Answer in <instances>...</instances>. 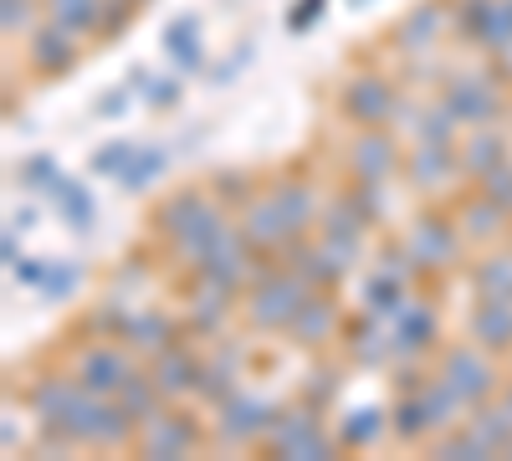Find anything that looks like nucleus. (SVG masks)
Wrapping results in <instances>:
<instances>
[{
  "label": "nucleus",
  "mask_w": 512,
  "mask_h": 461,
  "mask_svg": "<svg viewBox=\"0 0 512 461\" xmlns=\"http://www.w3.org/2000/svg\"><path fill=\"white\" fill-rule=\"evenodd\" d=\"M487 67H492V72L507 82V88H512V41H502V47H492V52H487Z\"/></svg>",
  "instance_id": "obj_56"
},
{
  "label": "nucleus",
  "mask_w": 512,
  "mask_h": 461,
  "mask_svg": "<svg viewBox=\"0 0 512 461\" xmlns=\"http://www.w3.org/2000/svg\"><path fill=\"white\" fill-rule=\"evenodd\" d=\"M77 287H82V267H77V262H47V277H41L36 292H41L47 303H67Z\"/></svg>",
  "instance_id": "obj_42"
},
{
  "label": "nucleus",
  "mask_w": 512,
  "mask_h": 461,
  "mask_svg": "<svg viewBox=\"0 0 512 461\" xmlns=\"http://www.w3.org/2000/svg\"><path fill=\"white\" fill-rule=\"evenodd\" d=\"M472 287H477V298L512 303V241H497L472 262Z\"/></svg>",
  "instance_id": "obj_28"
},
{
  "label": "nucleus",
  "mask_w": 512,
  "mask_h": 461,
  "mask_svg": "<svg viewBox=\"0 0 512 461\" xmlns=\"http://www.w3.org/2000/svg\"><path fill=\"white\" fill-rule=\"evenodd\" d=\"M0 257H6V267H16V262H21V231H11V226H6V241H0Z\"/></svg>",
  "instance_id": "obj_57"
},
{
  "label": "nucleus",
  "mask_w": 512,
  "mask_h": 461,
  "mask_svg": "<svg viewBox=\"0 0 512 461\" xmlns=\"http://www.w3.org/2000/svg\"><path fill=\"white\" fill-rule=\"evenodd\" d=\"M118 339L134 349L139 359H154L159 349H169V344L180 339V323L169 318V313H159V308H149V313H128L123 328H118Z\"/></svg>",
  "instance_id": "obj_26"
},
{
  "label": "nucleus",
  "mask_w": 512,
  "mask_h": 461,
  "mask_svg": "<svg viewBox=\"0 0 512 461\" xmlns=\"http://www.w3.org/2000/svg\"><path fill=\"white\" fill-rule=\"evenodd\" d=\"M134 149H139V144H128V139H113V144L93 149L88 170H93V175H103V180H118V175L128 170V159H134Z\"/></svg>",
  "instance_id": "obj_46"
},
{
  "label": "nucleus",
  "mask_w": 512,
  "mask_h": 461,
  "mask_svg": "<svg viewBox=\"0 0 512 461\" xmlns=\"http://www.w3.org/2000/svg\"><path fill=\"white\" fill-rule=\"evenodd\" d=\"M451 216H456L461 236L472 241V246H497V241L512 231V216L502 211L497 200H487L482 190H477V195H461V200H451Z\"/></svg>",
  "instance_id": "obj_21"
},
{
  "label": "nucleus",
  "mask_w": 512,
  "mask_h": 461,
  "mask_svg": "<svg viewBox=\"0 0 512 461\" xmlns=\"http://www.w3.org/2000/svg\"><path fill=\"white\" fill-rule=\"evenodd\" d=\"M318 236H349V241H364V236H369V221H364V211L354 205L349 190H344V195H333V200L323 205Z\"/></svg>",
  "instance_id": "obj_35"
},
{
  "label": "nucleus",
  "mask_w": 512,
  "mask_h": 461,
  "mask_svg": "<svg viewBox=\"0 0 512 461\" xmlns=\"http://www.w3.org/2000/svg\"><path fill=\"white\" fill-rule=\"evenodd\" d=\"M344 323H349V318H344V303L333 298V287H313L308 303L297 308L287 339H292L297 349L318 354V349H328V344H344Z\"/></svg>",
  "instance_id": "obj_14"
},
{
  "label": "nucleus",
  "mask_w": 512,
  "mask_h": 461,
  "mask_svg": "<svg viewBox=\"0 0 512 461\" xmlns=\"http://www.w3.org/2000/svg\"><path fill=\"white\" fill-rule=\"evenodd\" d=\"M272 195H277V205H282V216H287V231H292V236L318 231L328 200L318 195V185H313L308 175H277V180H272Z\"/></svg>",
  "instance_id": "obj_20"
},
{
  "label": "nucleus",
  "mask_w": 512,
  "mask_h": 461,
  "mask_svg": "<svg viewBox=\"0 0 512 461\" xmlns=\"http://www.w3.org/2000/svg\"><path fill=\"white\" fill-rule=\"evenodd\" d=\"M164 57L175 62L180 72H210V62H205V47H200V16L190 11V16H175L164 26Z\"/></svg>",
  "instance_id": "obj_29"
},
{
  "label": "nucleus",
  "mask_w": 512,
  "mask_h": 461,
  "mask_svg": "<svg viewBox=\"0 0 512 461\" xmlns=\"http://www.w3.org/2000/svg\"><path fill=\"white\" fill-rule=\"evenodd\" d=\"M507 359H512V354H507Z\"/></svg>",
  "instance_id": "obj_63"
},
{
  "label": "nucleus",
  "mask_w": 512,
  "mask_h": 461,
  "mask_svg": "<svg viewBox=\"0 0 512 461\" xmlns=\"http://www.w3.org/2000/svg\"><path fill=\"white\" fill-rule=\"evenodd\" d=\"M200 354L185 344V339H175L169 349H159L154 359H149V374H154V385L164 390V400L169 405H185V395H195V385H200Z\"/></svg>",
  "instance_id": "obj_17"
},
{
  "label": "nucleus",
  "mask_w": 512,
  "mask_h": 461,
  "mask_svg": "<svg viewBox=\"0 0 512 461\" xmlns=\"http://www.w3.org/2000/svg\"><path fill=\"white\" fill-rule=\"evenodd\" d=\"M236 216H241V221H236V226H241V236L251 241V251H262V257H277V251L292 241L287 216H282V205H277V195H272V190L251 195Z\"/></svg>",
  "instance_id": "obj_16"
},
{
  "label": "nucleus",
  "mask_w": 512,
  "mask_h": 461,
  "mask_svg": "<svg viewBox=\"0 0 512 461\" xmlns=\"http://www.w3.org/2000/svg\"><path fill=\"white\" fill-rule=\"evenodd\" d=\"M446 31H451V6L446 0H415V6L395 21V31H390V52L420 62V57H431L441 47Z\"/></svg>",
  "instance_id": "obj_13"
},
{
  "label": "nucleus",
  "mask_w": 512,
  "mask_h": 461,
  "mask_svg": "<svg viewBox=\"0 0 512 461\" xmlns=\"http://www.w3.org/2000/svg\"><path fill=\"white\" fill-rule=\"evenodd\" d=\"M390 344H395V359H420L441 349V313L436 303H410L400 318H390Z\"/></svg>",
  "instance_id": "obj_18"
},
{
  "label": "nucleus",
  "mask_w": 512,
  "mask_h": 461,
  "mask_svg": "<svg viewBox=\"0 0 512 461\" xmlns=\"http://www.w3.org/2000/svg\"><path fill=\"white\" fill-rule=\"evenodd\" d=\"M436 374L466 395V405H487L502 395V364L492 349H482L477 339H456V344H441L436 354Z\"/></svg>",
  "instance_id": "obj_6"
},
{
  "label": "nucleus",
  "mask_w": 512,
  "mask_h": 461,
  "mask_svg": "<svg viewBox=\"0 0 512 461\" xmlns=\"http://www.w3.org/2000/svg\"><path fill=\"white\" fill-rule=\"evenodd\" d=\"M180 98H185V82H180V77H149V88H144V103H149L154 113H169V108H180Z\"/></svg>",
  "instance_id": "obj_49"
},
{
  "label": "nucleus",
  "mask_w": 512,
  "mask_h": 461,
  "mask_svg": "<svg viewBox=\"0 0 512 461\" xmlns=\"http://www.w3.org/2000/svg\"><path fill=\"white\" fill-rule=\"evenodd\" d=\"M497 400H502V410H507V421H512V385H502V395H497Z\"/></svg>",
  "instance_id": "obj_59"
},
{
  "label": "nucleus",
  "mask_w": 512,
  "mask_h": 461,
  "mask_svg": "<svg viewBox=\"0 0 512 461\" xmlns=\"http://www.w3.org/2000/svg\"><path fill=\"white\" fill-rule=\"evenodd\" d=\"M241 369H246V349L231 344V349H216L205 364H200V385H195V400L205 405H221L241 390Z\"/></svg>",
  "instance_id": "obj_25"
},
{
  "label": "nucleus",
  "mask_w": 512,
  "mask_h": 461,
  "mask_svg": "<svg viewBox=\"0 0 512 461\" xmlns=\"http://www.w3.org/2000/svg\"><path fill=\"white\" fill-rule=\"evenodd\" d=\"M456 159H461L466 180L477 185L487 170H497L502 159H512L507 129H497V123H477V129H466V134H461V144H456Z\"/></svg>",
  "instance_id": "obj_22"
},
{
  "label": "nucleus",
  "mask_w": 512,
  "mask_h": 461,
  "mask_svg": "<svg viewBox=\"0 0 512 461\" xmlns=\"http://www.w3.org/2000/svg\"><path fill=\"white\" fill-rule=\"evenodd\" d=\"M451 6V31L472 47H487V31H492V11L497 0H446Z\"/></svg>",
  "instance_id": "obj_34"
},
{
  "label": "nucleus",
  "mask_w": 512,
  "mask_h": 461,
  "mask_svg": "<svg viewBox=\"0 0 512 461\" xmlns=\"http://www.w3.org/2000/svg\"><path fill=\"white\" fill-rule=\"evenodd\" d=\"M205 205H216V195H210L205 185H185V190H175V195H164L159 205H154V216H149V231L169 246V241H175L200 211H205Z\"/></svg>",
  "instance_id": "obj_24"
},
{
  "label": "nucleus",
  "mask_w": 512,
  "mask_h": 461,
  "mask_svg": "<svg viewBox=\"0 0 512 461\" xmlns=\"http://www.w3.org/2000/svg\"><path fill=\"white\" fill-rule=\"evenodd\" d=\"M144 6H134V0H103V16H98V41H118L128 26H134V16H139Z\"/></svg>",
  "instance_id": "obj_45"
},
{
  "label": "nucleus",
  "mask_w": 512,
  "mask_h": 461,
  "mask_svg": "<svg viewBox=\"0 0 512 461\" xmlns=\"http://www.w3.org/2000/svg\"><path fill=\"white\" fill-rule=\"evenodd\" d=\"M502 41H512V0H497V11H492V31H487V47H482V52L502 47Z\"/></svg>",
  "instance_id": "obj_52"
},
{
  "label": "nucleus",
  "mask_w": 512,
  "mask_h": 461,
  "mask_svg": "<svg viewBox=\"0 0 512 461\" xmlns=\"http://www.w3.org/2000/svg\"><path fill=\"white\" fill-rule=\"evenodd\" d=\"M16 180H21V190H52V180H57V159H52V154H31V159H21V164H16Z\"/></svg>",
  "instance_id": "obj_47"
},
{
  "label": "nucleus",
  "mask_w": 512,
  "mask_h": 461,
  "mask_svg": "<svg viewBox=\"0 0 512 461\" xmlns=\"http://www.w3.org/2000/svg\"><path fill=\"white\" fill-rule=\"evenodd\" d=\"M477 190H482L487 200H497V205H502V211L512 216V159H502V164H497V170H487V175L477 180Z\"/></svg>",
  "instance_id": "obj_48"
},
{
  "label": "nucleus",
  "mask_w": 512,
  "mask_h": 461,
  "mask_svg": "<svg viewBox=\"0 0 512 461\" xmlns=\"http://www.w3.org/2000/svg\"><path fill=\"white\" fill-rule=\"evenodd\" d=\"M113 400H118L128 415H134L139 426H144V421H154V415L169 405V400H164V390L154 385V374H149V369H134V374H128V380H123V390H118Z\"/></svg>",
  "instance_id": "obj_33"
},
{
  "label": "nucleus",
  "mask_w": 512,
  "mask_h": 461,
  "mask_svg": "<svg viewBox=\"0 0 512 461\" xmlns=\"http://www.w3.org/2000/svg\"><path fill=\"white\" fill-rule=\"evenodd\" d=\"M338 118L354 129H374V123H395L400 118V82L379 67H359L338 82Z\"/></svg>",
  "instance_id": "obj_5"
},
{
  "label": "nucleus",
  "mask_w": 512,
  "mask_h": 461,
  "mask_svg": "<svg viewBox=\"0 0 512 461\" xmlns=\"http://www.w3.org/2000/svg\"><path fill=\"white\" fill-rule=\"evenodd\" d=\"M333 395H338V369H313V380L303 385V400L318 405V410H328Z\"/></svg>",
  "instance_id": "obj_50"
},
{
  "label": "nucleus",
  "mask_w": 512,
  "mask_h": 461,
  "mask_svg": "<svg viewBox=\"0 0 512 461\" xmlns=\"http://www.w3.org/2000/svg\"><path fill=\"white\" fill-rule=\"evenodd\" d=\"M231 313H241V298H236V292H226V287L200 282L190 298H185V328L200 333V339H216V333H226V318H231Z\"/></svg>",
  "instance_id": "obj_23"
},
{
  "label": "nucleus",
  "mask_w": 512,
  "mask_h": 461,
  "mask_svg": "<svg viewBox=\"0 0 512 461\" xmlns=\"http://www.w3.org/2000/svg\"><path fill=\"white\" fill-rule=\"evenodd\" d=\"M400 241L410 246V257L420 262L425 277H451V272H461V267H466V246H472V241L461 236L456 216H446L436 200L405 221Z\"/></svg>",
  "instance_id": "obj_2"
},
{
  "label": "nucleus",
  "mask_w": 512,
  "mask_h": 461,
  "mask_svg": "<svg viewBox=\"0 0 512 461\" xmlns=\"http://www.w3.org/2000/svg\"><path fill=\"white\" fill-rule=\"evenodd\" d=\"M507 123H512V108H507Z\"/></svg>",
  "instance_id": "obj_62"
},
{
  "label": "nucleus",
  "mask_w": 512,
  "mask_h": 461,
  "mask_svg": "<svg viewBox=\"0 0 512 461\" xmlns=\"http://www.w3.org/2000/svg\"><path fill=\"white\" fill-rule=\"evenodd\" d=\"M344 170H349V180H369V185L400 180L405 149H400L395 129H384V123H374V129H354L349 144H344Z\"/></svg>",
  "instance_id": "obj_10"
},
{
  "label": "nucleus",
  "mask_w": 512,
  "mask_h": 461,
  "mask_svg": "<svg viewBox=\"0 0 512 461\" xmlns=\"http://www.w3.org/2000/svg\"><path fill=\"white\" fill-rule=\"evenodd\" d=\"M400 180L420 200H436L441 205V200H451L466 185V170H461V159H456V144H410Z\"/></svg>",
  "instance_id": "obj_9"
},
{
  "label": "nucleus",
  "mask_w": 512,
  "mask_h": 461,
  "mask_svg": "<svg viewBox=\"0 0 512 461\" xmlns=\"http://www.w3.org/2000/svg\"><path fill=\"white\" fill-rule=\"evenodd\" d=\"M374 267H379V272H390V277H400V282H415V277H425V272H420V262L410 257V246H405L400 236L379 246V257H374Z\"/></svg>",
  "instance_id": "obj_44"
},
{
  "label": "nucleus",
  "mask_w": 512,
  "mask_h": 461,
  "mask_svg": "<svg viewBox=\"0 0 512 461\" xmlns=\"http://www.w3.org/2000/svg\"><path fill=\"white\" fill-rule=\"evenodd\" d=\"M36 16H47V6L41 0H0V26H6V36H31L41 21Z\"/></svg>",
  "instance_id": "obj_43"
},
{
  "label": "nucleus",
  "mask_w": 512,
  "mask_h": 461,
  "mask_svg": "<svg viewBox=\"0 0 512 461\" xmlns=\"http://www.w3.org/2000/svg\"><path fill=\"white\" fill-rule=\"evenodd\" d=\"M384 431H390V410L359 405V410H349L344 421H338V446H344V451H369Z\"/></svg>",
  "instance_id": "obj_32"
},
{
  "label": "nucleus",
  "mask_w": 512,
  "mask_h": 461,
  "mask_svg": "<svg viewBox=\"0 0 512 461\" xmlns=\"http://www.w3.org/2000/svg\"><path fill=\"white\" fill-rule=\"evenodd\" d=\"M410 134H415V144H461V118H456L446 103H436V108H420Z\"/></svg>",
  "instance_id": "obj_41"
},
{
  "label": "nucleus",
  "mask_w": 512,
  "mask_h": 461,
  "mask_svg": "<svg viewBox=\"0 0 512 461\" xmlns=\"http://www.w3.org/2000/svg\"><path fill=\"white\" fill-rule=\"evenodd\" d=\"M277 405L272 400H256V395H231V400H221L216 405V426H210V446H231V451H241V446H262L267 441V431L277 426Z\"/></svg>",
  "instance_id": "obj_11"
},
{
  "label": "nucleus",
  "mask_w": 512,
  "mask_h": 461,
  "mask_svg": "<svg viewBox=\"0 0 512 461\" xmlns=\"http://www.w3.org/2000/svg\"><path fill=\"white\" fill-rule=\"evenodd\" d=\"M441 103L461 118V129H477V123H502L512 98H507V82L487 67V72H451L441 82Z\"/></svg>",
  "instance_id": "obj_7"
},
{
  "label": "nucleus",
  "mask_w": 512,
  "mask_h": 461,
  "mask_svg": "<svg viewBox=\"0 0 512 461\" xmlns=\"http://www.w3.org/2000/svg\"><path fill=\"white\" fill-rule=\"evenodd\" d=\"M323 6H328V0H292V11H287V31H292V36L313 31V26L323 21Z\"/></svg>",
  "instance_id": "obj_51"
},
{
  "label": "nucleus",
  "mask_w": 512,
  "mask_h": 461,
  "mask_svg": "<svg viewBox=\"0 0 512 461\" xmlns=\"http://www.w3.org/2000/svg\"><path fill=\"white\" fill-rule=\"evenodd\" d=\"M466 333L482 344V349H492L497 359L502 354H512V303H492V298H477V308L466 313Z\"/></svg>",
  "instance_id": "obj_27"
},
{
  "label": "nucleus",
  "mask_w": 512,
  "mask_h": 461,
  "mask_svg": "<svg viewBox=\"0 0 512 461\" xmlns=\"http://www.w3.org/2000/svg\"><path fill=\"white\" fill-rule=\"evenodd\" d=\"M21 57H26V72H31V77H41V82H57V77H72V72H77L82 47H77V36H72L67 26H57V21H41V26L26 36Z\"/></svg>",
  "instance_id": "obj_15"
},
{
  "label": "nucleus",
  "mask_w": 512,
  "mask_h": 461,
  "mask_svg": "<svg viewBox=\"0 0 512 461\" xmlns=\"http://www.w3.org/2000/svg\"><path fill=\"white\" fill-rule=\"evenodd\" d=\"M169 170V149H159V144H149V149H134V159H128V170L118 175V185L128 190V195H144L159 175Z\"/></svg>",
  "instance_id": "obj_39"
},
{
  "label": "nucleus",
  "mask_w": 512,
  "mask_h": 461,
  "mask_svg": "<svg viewBox=\"0 0 512 461\" xmlns=\"http://www.w3.org/2000/svg\"><path fill=\"white\" fill-rule=\"evenodd\" d=\"M338 451H344V446H338V431L323 426V410L308 405V400L282 410L277 426L262 441V456H277V461H328Z\"/></svg>",
  "instance_id": "obj_4"
},
{
  "label": "nucleus",
  "mask_w": 512,
  "mask_h": 461,
  "mask_svg": "<svg viewBox=\"0 0 512 461\" xmlns=\"http://www.w3.org/2000/svg\"><path fill=\"white\" fill-rule=\"evenodd\" d=\"M11 277H16L21 287H41V277H47V262H31V257H21V262L11 267Z\"/></svg>",
  "instance_id": "obj_55"
},
{
  "label": "nucleus",
  "mask_w": 512,
  "mask_h": 461,
  "mask_svg": "<svg viewBox=\"0 0 512 461\" xmlns=\"http://www.w3.org/2000/svg\"><path fill=\"white\" fill-rule=\"evenodd\" d=\"M344 354L354 369H379V364H390L395 359V344H390V323H384L379 313H359L344 323Z\"/></svg>",
  "instance_id": "obj_19"
},
{
  "label": "nucleus",
  "mask_w": 512,
  "mask_h": 461,
  "mask_svg": "<svg viewBox=\"0 0 512 461\" xmlns=\"http://www.w3.org/2000/svg\"><path fill=\"white\" fill-rule=\"evenodd\" d=\"M47 195L57 200V211H62V221H67V226H72L77 236H88V231L98 226V205H93V190L82 185V180H72V175H57Z\"/></svg>",
  "instance_id": "obj_30"
},
{
  "label": "nucleus",
  "mask_w": 512,
  "mask_h": 461,
  "mask_svg": "<svg viewBox=\"0 0 512 461\" xmlns=\"http://www.w3.org/2000/svg\"><path fill=\"white\" fill-rule=\"evenodd\" d=\"M31 226H36V205H16V216H11V231H21V236H26Z\"/></svg>",
  "instance_id": "obj_58"
},
{
  "label": "nucleus",
  "mask_w": 512,
  "mask_h": 461,
  "mask_svg": "<svg viewBox=\"0 0 512 461\" xmlns=\"http://www.w3.org/2000/svg\"><path fill=\"white\" fill-rule=\"evenodd\" d=\"M354 6H369V0H354Z\"/></svg>",
  "instance_id": "obj_60"
},
{
  "label": "nucleus",
  "mask_w": 512,
  "mask_h": 461,
  "mask_svg": "<svg viewBox=\"0 0 512 461\" xmlns=\"http://www.w3.org/2000/svg\"><path fill=\"white\" fill-rule=\"evenodd\" d=\"M128 103H134V88H113V93H103V98L93 103V113H98V118H123Z\"/></svg>",
  "instance_id": "obj_53"
},
{
  "label": "nucleus",
  "mask_w": 512,
  "mask_h": 461,
  "mask_svg": "<svg viewBox=\"0 0 512 461\" xmlns=\"http://www.w3.org/2000/svg\"><path fill=\"white\" fill-rule=\"evenodd\" d=\"M205 190L216 195L226 211H241L251 195H262V185H256L251 170H210V175H205Z\"/></svg>",
  "instance_id": "obj_40"
},
{
  "label": "nucleus",
  "mask_w": 512,
  "mask_h": 461,
  "mask_svg": "<svg viewBox=\"0 0 512 461\" xmlns=\"http://www.w3.org/2000/svg\"><path fill=\"white\" fill-rule=\"evenodd\" d=\"M256 251H251V241L241 236V226H226L216 241H210V251L200 257V267H195V282H210V287H226V292H241L251 287V277H256Z\"/></svg>",
  "instance_id": "obj_12"
},
{
  "label": "nucleus",
  "mask_w": 512,
  "mask_h": 461,
  "mask_svg": "<svg viewBox=\"0 0 512 461\" xmlns=\"http://www.w3.org/2000/svg\"><path fill=\"white\" fill-rule=\"evenodd\" d=\"M41 6H47V21L67 26L72 36H93L103 16V0H41Z\"/></svg>",
  "instance_id": "obj_38"
},
{
  "label": "nucleus",
  "mask_w": 512,
  "mask_h": 461,
  "mask_svg": "<svg viewBox=\"0 0 512 461\" xmlns=\"http://www.w3.org/2000/svg\"><path fill=\"white\" fill-rule=\"evenodd\" d=\"M205 446H210V431H205L200 415H190L185 405H164L154 421L139 426V441H134V451H139V456H154V461L195 456V451H205Z\"/></svg>",
  "instance_id": "obj_8"
},
{
  "label": "nucleus",
  "mask_w": 512,
  "mask_h": 461,
  "mask_svg": "<svg viewBox=\"0 0 512 461\" xmlns=\"http://www.w3.org/2000/svg\"><path fill=\"white\" fill-rule=\"evenodd\" d=\"M364 308H369V313H379L384 323H390V318H400V313L410 308V303H405V282L374 267V277L364 282Z\"/></svg>",
  "instance_id": "obj_37"
},
{
  "label": "nucleus",
  "mask_w": 512,
  "mask_h": 461,
  "mask_svg": "<svg viewBox=\"0 0 512 461\" xmlns=\"http://www.w3.org/2000/svg\"><path fill=\"white\" fill-rule=\"evenodd\" d=\"M246 62H251V47H236V57H231V62H216V67H210V82H231Z\"/></svg>",
  "instance_id": "obj_54"
},
{
  "label": "nucleus",
  "mask_w": 512,
  "mask_h": 461,
  "mask_svg": "<svg viewBox=\"0 0 512 461\" xmlns=\"http://www.w3.org/2000/svg\"><path fill=\"white\" fill-rule=\"evenodd\" d=\"M139 369V354L128 349L123 339H93V333H72V354H67V374L82 385V390H93V395H118L123 380Z\"/></svg>",
  "instance_id": "obj_3"
},
{
  "label": "nucleus",
  "mask_w": 512,
  "mask_h": 461,
  "mask_svg": "<svg viewBox=\"0 0 512 461\" xmlns=\"http://www.w3.org/2000/svg\"><path fill=\"white\" fill-rule=\"evenodd\" d=\"M390 436L405 441V446H420V441H431V436H436L425 395H395V405H390Z\"/></svg>",
  "instance_id": "obj_31"
},
{
  "label": "nucleus",
  "mask_w": 512,
  "mask_h": 461,
  "mask_svg": "<svg viewBox=\"0 0 512 461\" xmlns=\"http://www.w3.org/2000/svg\"><path fill=\"white\" fill-rule=\"evenodd\" d=\"M256 257H262V251H256ZM308 292H313V282L303 272L282 267L277 257H262V262H256L251 287L241 292V323L251 333H287L297 308L308 303Z\"/></svg>",
  "instance_id": "obj_1"
},
{
  "label": "nucleus",
  "mask_w": 512,
  "mask_h": 461,
  "mask_svg": "<svg viewBox=\"0 0 512 461\" xmlns=\"http://www.w3.org/2000/svg\"><path fill=\"white\" fill-rule=\"evenodd\" d=\"M134 6H149V0H134Z\"/></svg>",
  "instance_id": "obj_61"
},
{
  "label": "nucleus",
  "mask_w": 512,
  "mask_h": 461,
  "mask_svg": "<svg viewBox=\"0 0 512 461\" xmlns=\"http://www.w3.org/2000/svg\"><path fill=\"white\" fill-rule=\"evenodd\" d=\"M466 431H472L492 456H502V451H507V441H512V421H507L502 400H497V405H492V400H487V405H472V421H466Z\"/></svg>",
  "instance_id": "obj_36"
}]
</instances>
